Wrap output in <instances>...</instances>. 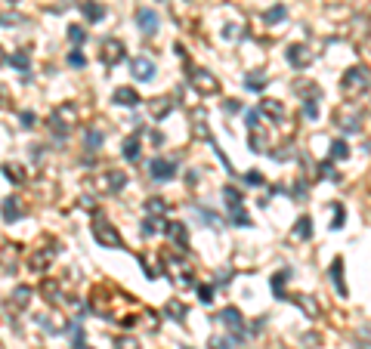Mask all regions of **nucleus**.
I'll return each instance as SVG.
<instances>
[{"label": "nucleus", "instance_id": "nucleus-40", "mask_svg": "<svg viewBox=\"0 0 371 349\" xmlns=\"http://www.w3.org/2000/svg\"><path fill=\"white\" fill-rule=\"evenodd\" d=\"M244 179H247V182H251V186H257V182H263V176H260L257 170H251V173H247Z\"/></svg>", "mask_w": 371, "mask_h": 349}, {"label": "nucleus", "instance_id": "nucleus-8", "mask_svg": "<svg viewBox=\"0 0 371 349\" xmlns=\"http://www.w3.org/2000/svg\"><path fill=\"white\" fill-rule=\"evenodd\" d=\"M130 68H133V78H136V81H152V78H155V62L146 59V56H136Z\"/></svg>", "mask_w": 371, "mask_h": 349}, {"label": "nucleus", "instance_id": "nucleus-20", "mask_svg": "<svg viewBox=\"0 0 371 349\" xmlns=\"http://www.w3.org/2000/svg\"><path fill=\"white\" fill-rule=\"evenodd\" d=\"M7 65L19 68V71H28V53L22 50V53H16V56H7Z\"/></svg>", "mask_w": 371, "mask_h": 349}, {"label": "nucleus", "instance_id": "nucleus-16", "mask_svg": "<svg viewBox=\"0 0 371 349\" xmlns=\"http://www.w3.org/2000/svg\"><path fill=\"white\" fill-rule=\"evenodd\" d=\"M53 256H56V250H53V247L44 250V253H34V256H31V269H34V272H44V269L53 263Z\"/></svg>", "mask_w": 371, "mask_h": 349}, {"label": "nucleus", "instance_id": "nucleus-10", "mask_svg": "<svg viewBox=\"0 0 371 349\" xmlns=\"http://www.w3.org/2000/svg\"><path fill=\"white\" fill-rule=\"evenodd\" d=\"M124 59V44L121 41H105V47H102V62L105 65H118Z\"/></svg>", "mask_w": 371, "mask_h": 349}, {"label": "nucleus", "instance_id": "nucleus-32", "mask_svg": "<svg viewBox=\"0 0 371 349\" xmlns=\"http://www.w3.org/2000/svg\"><path fill=\"white\" fill-rule=\"evenodd\" d=\"M343 226V207L337 204V207H334V223H331V229H340Z\"/></svg>", "mask_w": 371, "mask_h": 349}, {"label": "nucleus", "instance_id": "nucleus-30", "mask_svg": "<svg viewBox=\"0 0 371 349\" xmlns=\"http://www.w3.org/2000/svg\"><path fill=\"white\" fill-rule=\"evenodd\" d=\"M146 207H149L152 213H164V210H167V204H164V201H158V198H152V201H149Z\"/></svg>", "mask_w": 371, "mask_h": 349}, {"label": "nucleus", "instance_id": "nucleus-31", "mask_svg": "<svg viewBox=\"0 0 371 349\" xmlns=\"http://www.w3.org/2000/svg\"><path fill=\"white\" fill-rule=\"evenodd\" d=\"M303 112H306V118H315V115H319V105H315V99H306V102H303Z\"/></svg>", "mask_w": 371, "mask_h": 349}, {"label": "nucleus", "instance_id": "nucleus-33", "mask_svg": "<svg viewBox=\"0 0 371 349\" xmlns=\"http://www.w3.org/2000/svg\"><path fill=\"white\" fill-rule=\"evenodd\" d=\"M247 127H251V130L260 127V112H247Z\"/></svg>", "mask_w": 371, "mask_h": 349}, {"label": "nucleus", "instance_id": "nucleus-11", "mask_svg": "<svg viewBox=\"0 0 371 349\" xmlns=\"http://www.w3.org/2000/svg\"><path fill=\"white\" fill-rule=\"evenodd\" d=\"M136 22H139V31H143V34H155L158 16H155L152 10H136Z\"/></svg>", "mask_w": 371, "mask_h": 349}, {"label": "nucleus", "instance_id": "nucleus-6", "mask_svg": "<svg viewBox=\"0 0 371 349\" xmlns=\"http://www.w3.org/2000/svg\"><path fill=\"white\" fill-rule=\"evenodd\" d=\"M149 170H152V179H161L164 182V179H170L176 173V161L173 158H155Z\"/></svg>", "mask_w": 371, "mask_h": 349}, {"label": "nucleus", "instance_id": "nucleus-26", "mask_svg": "<svg viewBox=\"0 0 371 349\" xmlns=\"http://www.w3.org/2000/svg\"><path fill=\"white\" fill-rule=\"evenodd\" d=\"M84 38H87V31H84L81 25H72V28H68V41H72V44H84Z\"/></svg>", "mask_w": 371, "mask_h": 349}, {"label": "nucleus", "instance_id": "nucleus-15", "mask_svg": "<svg viewBox=\"0 0 371 349\" xmlns=\"http://www.w3.org/2000/svg\"><path fill=\"white\" fill-rule=\"evenodd\" d=\"M220 321L229 324V327H235V330H241V312H238L235 306H226V309L220 312Z\"/></svg>", "mask_w": 371, "mask_h": 349}, {"label": "nucleus", "instance_id": "nucleus-34", "mask_svg": "<svg viewBox=\"0 0 371 349\" xmlns=\"http://www.w3.org/2000/svg\"><path fill=\"white\" fill-rule=\"evenodd\" d=\"M247 87H251V90H263V87H266V78H247Z\"/></svg>", "mask_w": 371, "mask_h": 349}, {"label": "nucleus", "instance_id": "nucleus-13", "mask_svg": "<svg viewBox=\"0 0 371 349\" xmlns=\"http://www.w3.org/2000/svg\"><path fill=\"white\" fill-rule=\"evenodd\" d=\"M139 99L143 96H139L136 90H130V87H118L115 90V102L118 105H139Z\"/></svg>", "mask_w": 371, "mask_h": 349}, {"label": "nucleus", "instance_id": "nucleus-9", "mask_svg": "<svg viewBox=\"0 0 371 349\" xmlns=\"http://www.w3.org/2000/svg\"><path fill=\"white\" fill-rule=\"evenodd\" d=\"M164 235L170 238V241H176V247H180V250L189 247V235H186V226L183 223H164Z\"/></svg>", "mask_w": 371, "mask_h": 349}, {"label": "nucleus", "instance_id": "nucleus-43", "mask_svg": "<svg viewBox=\"0 0 371 349\" xmlns=\"http://www.w3.org/2000/svg\"><path fill=\"white\" fill-rule=\"evenodd\" d=\"M10 4H13V0H10Z\"/></svg>", "mask_w": 371, "mask_h": 349}, {"label": "nucleus", "instance_id": "nucleus-2", "mask_svg": "<svg viewBox=\"0 0 371 349\" xmlns=\"http://www.w3.org/2000/svg\"><path fill=\"white\" fill-rule=\"evenodd\" d=\"M334 121H337V127L343 133H356L359 130V121H362V112H359V105L352 102V99H346L343 105H337V112H334Z\"/></svg>", "mask_w": 371, "mask_h": 349}, {"label": "nucleus", "instance_id": "nucleus-35", "mask_svg": "<svg viewBox=\"0 0 371 349\" xmlns=\"http://www.w3.org/2000/svg\"><path fill=\"white\" fill-rule=\"evenodd\" d=\"M4 173H7V179H13V182H22V173H19V170H13L10 164L4 167Z\"/></svg>", "mask_w": 371, "mask_h": 349}, {"label": "nucleus", "instance_id": "nucleus-3", "mask_svg": "<svg viewBox=\"0 0 371 349\" xmlns=\"http://www.w3.org/2000/svg\"><path fill=\"white\" fill-rule=\"evenodd\" d=\"M93 238L102 244V247H124V241H121V235L115 232V226L105 219L102 213H96L93 216Z\"/></svg>", "mask_w": 371, "mask_h": 349}, {"label": "nucleus", "instance_id": "nucleus-14", "mask_svg": "<svg viewBox=\"0 0 371 349\" xmlns=\"http://www.w3.org/2000/svg\"><path fill=\"white\" fill-rule=\"evenodd\" d=\"M331 281L337 284V293H340V297H346V284H343V260H340V256L331 263Z\"/></svg>", "mask_w": 371, "mask_h": 349}, {"label": "nucleus", "instance_id": "nucleus-1", "mask_svg": "<svg viewBox=\"0 0 371 349\" xmlns=\"http://www.w3.org/2000/svg\"><path fill=\"white\" fill-rule=\"evenodd\" d=\"M371 87V71L365 65H356V68H349L343 81H340V90H343V96H359L365 93V90Z\"/></svg>", "mask_w": 371, "mask_h": 349}, {"label": "nucleus", "instance_id": "nucleus-7", "mask_svg": "<svg viewBox=\"0 0 371 349\" xmlns=\"http://www.w3.org/2000/svg\"><path fill=\"white\" fill-rule=\"evenodd\" d=\"M260 115H266L269 121H275V124H281L288 118V112H285V105H281L278 99H260Z\"/></svg>", "mask_w": 371, "mask_h": 349}, {"label": "nucleus", "instance_id": "nucleus-38", "mask_svg": "<svg viewBox=\"0 0 371 349\" xmlns=\"http://www.w3.org/2000/svg\"><path fill=\"white\" fill-rule=\"evenodd\" d=\"M68 62H72V65L78 68V65H84V56H81V53L75 50V53H68Z\"/></svg>", "mask_w": 371, "mask_h": 349}, {"label": "nucleus", "instance_id": "nucleus-24", "mask_svg": "<svg viewBox=\"0 0 371 349\" xmlns=\"http://www.w3.org/2000/svg\"><path fill=\"white\" fill-rule=\"evenodd\" d=\"M28 300H31V287H16V306L25 309V306H28Z\"/></svg>", "mask_w": 371, "mask_h": 349}, {"label": "nucleus", "instance_id": "nucleus-22", "mask_svg": "<svg viewBox=\"0 0 371 349\" xmlns=\"http://www.w3.org/2000/svg\"><path fill=\"white\" fill-rule=\"evenodd\" d=\"M312 235V219L309 216H300L297 219V238H309Z\"/></svg>", "mask_w": 371, "mask_h": 349}, {"label": "nucleus", "instance_id": "nucleus-25", "mask_svg": "<svg viewBox=\"0 0 371 349\" xmlns=\"http://www.w3.org/2000/svg\"><path fill=\"white\" fill-rule=\"evenodd\" d=\"M346 155H349V149H346V142H343V139L331 142V158H337V161H340V158H346Z\"/></svg>", "mask_w": 371, "mask_h": 349}, {"label": "nucleus", "instance_id": "nucleus-42", "mask_svg": "<svg viewBox=\"0 0 371 349\" xmlns=\"http://www.w3.org/2000/svg\"><path fill=\"white\" fill-rule=\"evenodd\" d=\"M75 349H87V346H84V343H75Z\"/></svg>", "mask_w": 371, "mask_h": 349}, {"label": "nucleus", "instance_id": "nucleus-23", "mask_svg": "<svg viewBox=\"0 0 371 349\" xmlns=\"http://www.w3.org/2000/svg\"><path fill=\"white\" fill-rule=\"evenodd\" d=\"M84 142H87V149H90V152H96L99 145H102V133L99 130H87V139Z\"/></svg>", "mask_w": 371, "mask_h": 349}, {"label": "nucleus", "instance_id": "nucleus-12", "mask_svg": "<svg viewBox=\"0 0 371 349\" xmlns=\"http://www.w3.org/2000/svg\"><path fill=\"white\" fill-rule=\"evenodd\" d=\"M309 59H312V56H309V50H306V47H291V50H288V62H291L294 68L309 65Z\"/></svg>", "mask_w": 371, "mask_h": 349}, {"label": "nucleus", "instance_id": "nucleus-19", "mask_svg": "<svg viewBox=\"0 0 371 349\" xmlns=\"http://www.w3.org/2000/svg\"><path fill=\"white\" fill-rule=\"evenodd\" d=\"M84 16H87L90 22H99L102 16H105V7H99V4H90V0H87V4H84Z\"/></svg>", "mask_w": 371, "mask_h": 349}, {"label": "nucleus", "instance_id": "nucleus-17", "mask_svg": "<svg viewBox=\"0 0 371 349\" xmlns=\"http://www.w3.org/2000/svg\"><path fill=\"white\" fill-rule=\"evenodd\" d=\"M22 210H19V201L16 198H7L4 201V223H13V219H19Z\"/></svg>", "mask_w": 371, "mask_h": 349}, {"label": "nucleus", "instance_id": "nucleus-36", "mask_svg": "<svg viewBox=\"0 0 371 349\" xmlns=\"http://www.w3.org/2000/svg\"><path fill=\"white\" fill-rule=\"evenodd\" d=\"M158 229V219H146V223H143V235H152Z\"/></svg>", "mask_w": 371, "mask_h": 349}, {"label": "nucleus", "instance_id": "nucleus-21", "mask_svg": "<svg viewBox=\"0 0 371 349\" xmlns=\"http://www.w3.org/2000/svg\"><path fill=\"white\" fill-rule=\"evenodd\" d=\"M164 312H167L170 318H176V321H183V318H186V309H183V303H180V300H170Z\"/></svg>", "mask_w": 371, "mask_h": 349}, {"label": "nucleus", "instance_id": "nucleus-37", "mask_svg": "<svg viewBox=\"0 0 371 349\" xmlns=\"http://www.w3.org/2000/svg\"><path fill=\"white\" fill-rule=\"evenodd\" d=\"M118 349H139V346H136L130 337H121V340H118Z\"/></svg>", "mask_w": 371, "mask_h": 349}, {"label": "nucleus", "instance_id": "nucleus-18", "mask_svg": "<svg viewBox=\"0 0 371 349\" xmlns=\"http://www.w3.org/2000/svg\"><path fill=\"white\" fill-rule=\"evenodd\" d=\"M124 158L127 161H139V136H130L124 142Z\"/></svg>", "mask_w": 371, "mask_h": 349}, {"label": "nucleus", "instance_id": "nucleus-39", "mask_svg": "<svg viewBox=\"0 0 371 349\" xmlns=\"http://www.w3.org/2000/svg\"><path fill=\"white\" fill-rule=\"evenodd\" d=\"M22 127H34V112H22Z\"/></svg>", "mask_w": 371, "mask_h": 349}, {"label": "nucleus", "instance_id": "nucleus-41", "mask_svg": "<svg viewBox=\"0 0 371 349\" xmlns=\"http://www.w3.org/2000/svg\"><path fill=\"white\" fill-rule=\"evenodd\" d=\"M210 349H229L226 340H210Z\"/></svg>", "mask_w": 371, "mask_h": 349}, {"label": "nucleus", "instance_id": "nucleus-4", "mask_svg": "<svg viewBox=\"0 0 371 349\" xmlns=\"http://www.w3.org/2000/svg\"><path fill=\"white\" fill-rule=\"evenodd\" d=\"M50 127H53V133H56V136H68V133H72V127H75V105L56 108L53 118H50Z\"/></svg>", "mask_w": 371, "mask_h": 349}, {"label": "nucleus", "instance_id": "nucleus-29", "mask_svg": "<svg viewBox=\"0 0 371 349\" xmlns=\"http://www.w3.org/2000/svg\"><path fill=\"white\" fill-rule=\"evenodd\" d=\"M198 297H201V303H210V300H214V287H210V284H201V287H198Z\"/></svg>", "mask_w": 371, "mask_h": 349}, {"label": "nucleus", "instance_id": "nucleus-5", "mask_svg": "<svg viewBox=\"0 0 371 349\" xmlns=\"http://www.w3.org/2000/svg\"><path fill=\"white\" fill-rule=\"evenodd\" d=\"M189 81H192V87H195L198 93H204V96H207V93H217V90H220L217 78L210 75V71H192Z\"/></svg>", "mask_w": 371, "mask_h": 349}, {"label": "nucleus", "instance_id": "nucleus-28", "mask_svg": "<svg viewBox=\"0 0 371 349\" xmlns=\"http://www.w3.org/2000/svg\"><path fill=\"white\" fill-rule=\"evenodd\" d=\"M167 112H170V102H155V105H152V115H155V118H164Z\"/></svg>", "mask_w": 371, "mask_h": 349}, {"label": "nucleus", "instance_id": "nucleus-27", "mask_svg": "<svg viewBox=\"0 0 371 349\" xmlns=\"http://www.w3.org/2000/svg\"><path fill=\"white\" fill-rule=\"evenodd\" d=\"M263 19H266L269 25H272V22H278V19H285V7H272L266 16H263Z\"/></svg>", "mask_w": 371, "mask_h": 349}]
</instances>
